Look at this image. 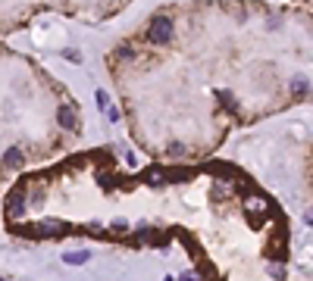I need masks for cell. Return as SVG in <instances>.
Wrapping results in <instances>:
<instances>
[{
  "instance_id": "9",
  "label": "cell",
  "mask_w": 313,
  "mask_h": 281,
  "mask_svg": "<svg viewBox=\"0 0 313 281\" xmlns=\"http://www.w3.org/2000/svg\"><path fill=\"white\" fill-rule=\"evenodd\" d=\"M63 56H66L69 63H79V60H82V53H79V50H63Z\"/></svg>"
},
{
  "instance_id": "7",
  "label": "cell",
  "mask_w": 313,
  "mask_h": 281,
  "mask_svg": "<svg viewBox=\"0 0 313 281\" xmlns=\"http://www.w3.org/2000/svg\"><path fill=\"white\" fill-rule=\"evenodd\" d=\"M144 181H154V184H163V181H166V175H163L160 169H147V172H144Z\"/></svg>"
},
{
  "instance_id": "6",
  "label": "cell",
  "mask_w": 313,
  "mask_h": 281,
  "mask_svg": "<svg viewBox=\"0 0 313 281\" xmlns=\"http://www.w3.org/2000/svg\"><path fill=\"white\" fill-rule=\"evenodd\" d=\"M248 210H251V213H257V216H263V213L269 210V203H266L263 197H248Z\"/></svg>"
},
{
  "instance_id": "12",
  "label": "cell",
  "mask_w": 313,
  "mask_h": 281,
  "mask_svg": "<svg viewBox=\"0 0 313 281\" xmlns=\"http://www.w3.org/2000/svg\"><path fill=\"white\" fill-rule=\"evenodd\" d=\"M179 281H197V278H194V275H191V272H185V275H182V278H179Z\"/></svg>"
},
{
  "instance_id": "2",
  "label": "cell",
  "mask_w": 313,
  "mask_h": 281,
  "mask_svg": "<svg viewBox=\"0 0 313 281\" xmlns=\"http://www.w3.org/2000/svg\"><path fill=\"white\" fill-rule=\"evenodd\" d=\"M22 213H25V187H16V191L7 197V216L19 219Z\"/></svg>"
},
{
  "instance_id": "3",
  "label": "cell",
  "mask_w": 313,
  "mask_h": 281,
  "mask_svg": "<svg viewBox=\"0 0 313 281\" xmlns=\"http://www.w3.org/2000/svg\"><path fill=\"white\" fill-rule=\"evenodd\" d=\"M57 122L66 128V131H76V125H79V116H76V109L72 106H63L60 112H57Z\"/></svg>"
},
{
  "instance_id": "13",
  "label": "cell",
  "mask_w": 313,
  "mask_h": 281,
  "mask_svg": "<svg viewBox=\"0 0 313 281\" xmlns=\"http://www.w3.org/2000/svg\"><path fill=\"white\" fill-rule=\"evenodd\" d=\"M0 281H7V278H4V275H0Z\"/></svg>"
},
{
  "instance_id": "11",
  "label": "cell",
  "mask_w": 313,
  "mask_h": 281,
  "mask_svg": "<svg viewBox=\"0 0 313 281\" xmlns=\"http://www.w3.org/2000/svg\"><path fill=\"white\" fill-rule=\"evenodd\" d=\"M182 153H185V147H182V144H172V147H169V156H182Z\"/></svg>"
},
{
  "instance_id": "10",
  "label": "cell",
  "mask_w": 313,
  "mask_h": 281,
  "mask_svg": "<svg viewBox=\"0 0 313 281\" xmlns=\"http://www.w3.org/2000/svg\"><path fill=\"white\" fill-rule=\"evenodd\" d=\"M291 91H294V94H307V82H301V78H298V82H294V88H291Z\"/></svg>"
},
{
  "instance_id": "5",
  "label": "cell",
  "mask_w": 313,
  "mask_h": 281,
  "mask_svg": "<svg viewBox=\"0 0 313 281\" xmlns=\"http://www.w3.org/2000/svg\"><path fill=\"white\" fill-rule=\"evenodd\" d=\"M63 259H66V266H85L91 256H88V250H72V253H66Z\"/></svg>"
},
{
  "instance_id": "4",
  "label": "cell",
  "mask_w": 313,
  "mask_h": 281,
  "mask_svg": "<svg viewBox=\"0 0 313 281\" xmlns=\"http://www.w3.org/2000/svg\"><path fill=\"white\" fill-rule=\"evenodd\" d=\"M4 163H7V169H19L25 159H22V150L19 147H10L7 150V156H4Z\"/></svg>"
},
{
  "instance_id": "1",
  "label": "cell",
  "mask_w": 313,
  "mask_h": 281,
  "mask_svg": "<svg viewBox=\"0 0 313 281\" xmlns=\"http://www.w3.org/2000/svg\"><path fill=\"white\" fill-rule=\"evenodd\" d=\"M172 37V22L166 16H154L151 19V25H147V41H154V44H166Z\"/></svg>"
},
{
  "instance_id": "8",
  "label": "cell",
  "mask_w": 313,
  "mask_h": 281,
  "mask_svg": "<svg viewBox=\"0 0 313 281\" xmlns=\"http://www.w3.org/2000/svg\"><path fill=\"white\" fill-rule=\"evenodd\" d=\"M94 100H97V106H100V109H107V106H110V97H107V91H97V94H94Z\"/></svg>"
}]
</instances>
